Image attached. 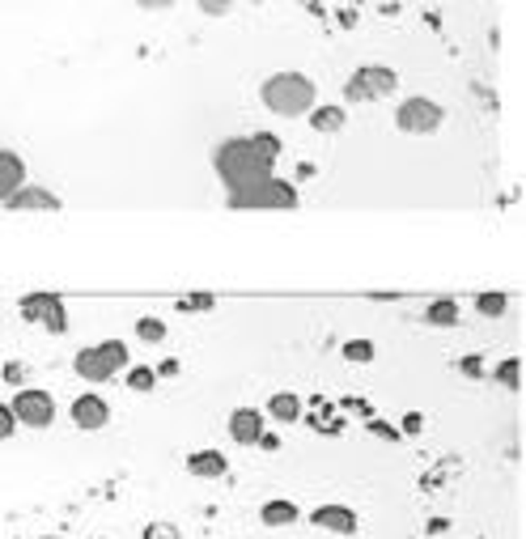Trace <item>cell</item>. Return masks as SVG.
<instances>
[{
	"label": "cell",
	"instance_id": "6da1fadb",
	"mask_svg": "<svg viewBox=\"0 0 526 539\" xmlns=\"http://www.w3.org/2000/svg\"><path fill=\"white\" fill-rule=\"evenodd\" d=\"M281 161V140L272 132H255V136H238V140H225L212 153V171L225 183V192H238V187H251L259 179H272Z\"/></svg>",
	"mask_w": 526,
	"mask_h": 539
},
{
	"label": "cell",
	"instance_id": "7a4b0ae2",
	"mask_svg": "<svg viewBox=\"0 0 526 539\" xmlns=\"http://www.w3.org/2000/svg\"><path fill=\"white\" fill-rule=\"evenodd\" d=\"M259 98L272 115H281V119H297V115H306L310 107H318V89L310 77L302 73H272L263 86H259Z\"/></svg>",
	"mask_w": 526,
	"mask_h": 539
},
{
	"label": "cell",
	"instance_id": "3957f363",
	"mask_svg": "<svg viewBox=\"0 0 526 539\" xmlns=\"http://www.w3.org/2000/svg\"><path fill=\"white\" fill-rule=\"evenodd\" d=\"M225 204L233 212H284V209H297V187L272 174V179H259L251 187L225 192Z\"/></svg>",
	"mask_w": 526,
	"mask_h": 539
},
{
	"label": "cell",
	"instance_id": "277c9868",
	"mask_svg": "<svg viewBox=\"0 0 526 539\" xmlns=\"http://www.w3.org/2000/svg\"><path fill=\"white\" fill-rule=\"evenodd\" d=\"M123 366H128V344L123 340H102V344L81 348V353L73 357L77 378H86V382H107V378H115Z\"/></svg>",
	"mask_w": 526,
	"mask_h": 539
},
{
	"label": "cell",
	"instance_id": "5b68a950",
	"mask_svg": "<svg viewBox=\"0 0 526 539\" xmlns=\"http://www.w3.org/2000/svg\"><path fill=\"white\" fill-rule=\"evenodd\" d=\"M399 89V73L387 64H361L348 81H344V102H382Z\"/></svg>",
	"mask_w": 526,
	"mask_h": 539
},
{
	"label": "cell",
	"instance_id": "8992f818",
	"mask_svg": "<svg viewBox=\"0 0 526 539\" xmlns=\"http://www.w3.org/2000/svg\"><path fill=\"white\" fill-rule=\"evenodd\" d=\"M9 408L17 425H26V430H47L56 420V399H51V391H38V387H17Z\"/></svg>",
	"mask_w": 526,
	"mask_h": 539
},
{
	"label": "cell",
	"instance_id": "52a82bcc",
	"mask_svg": "<svg viewBox=\"0 0 526 539\" xmlns=\"http://www.w3.org/2000/svg\"><path fill=\"white\" fill-rule=\"evenodd\" d=\"M441 119H446V110H441L433 98H407V102H399V110H395V128L407 132V136L438 132Z\"/></svg>",
	"mask_w": 526,
	"mask_h": 539
},
{
	"label": "cell",
	"instance_id": "ba28073f",
	"mask_svg": "<svg viewBox=\"0 0 526 539\" xmlns=\"http://www.w3.org/2000/svg\"><path fill=\"white\" fill-rule=\"evenodd\" d=\"M22 319L26 323H43L51 336H64L68 331V310L56 294H26L22 297Z\"/></svg>",
	"mask_w": 526,
	"mask_h": 539
},
{
	"label": "cell",
	"instance_id": "9c48e42d",
	"mask_svg": "<svg viewBox=\"0 0 526 539\" xmlns=\"http://www.w3.org/2000/svg\"><path fill=\"white\" fill-rule=\"evenodd\" d=\"M5 209H13V212H60L64 200L56 196V192H47V187H38V183H22L9 200H5Z\"/></svg>",
	"mask_w": 526,
	"mask_h": 539
},
{
	"label": "cell",
	"instance_id": "30bf717a",
	"mask_svg": "<svg viewBox=\"0 0 526 539\" xmlns=\"http://www.w3.org/2000/svg\"><path fill=\"white\" fill-rule=\"evenodd\" d=\"M107 420H110V404L102 399V395H77L73 399V425L77 430H107Z\"/></svg>",
	"mask_w": 526,
	"mask_h": 539
},
{
	"label": "cell",
	"instance_id": "8fae6325",
	"mask_svg": "<svg viewBox=\"0 0 526 539\" xmlns=\"http://www.w3.org/2000/svg\"><path fill=\"white\" fill-rule=\"evenodd\" d=\"M310 523L323 531H331V535H356V510H348V505H318V510H310Z\"/></svg>",
	"mask_w": 526,
	"mask_h": 539
},
{
	"label": "cell",
	"instance_id": "7c38bea8",
	"mask_svg": "<svg viewBox=\"0 0 526 539\" xmlns=\"http://www.w3.org/2000/svg\"><path fill=\"white\" fill-rule=\"evenodd\" d=\"M259 433H263V412H259V408H238V412H230V438L238 441V446H255Z\"/></svg>",
	"mask_w": 526,
	"mask_h": 539
},
{
	"label": "cell",
	"instance_id": "4fadbf2b",
	"mask_svg": "<svg viewBox=\"0 0 526 539\" xmlns=\"http://www.w3.org/2000/svg\"><path fill=\"white\" fill-rule=\"evenodd\" d=\"M26 183V161L13 149H0V204Z\"/></svg>",
	"mask_w": 526,
	"mask_h": 539
},
{
	"label": "cell",
	"instance_id": "5bb4252c",
	"mask_svg": "<svg viewBox=\"0 0 526 539\" xmlns=\"http://www.w3.org/2000/svg\"><path fill=\"white\" fill-rule=\"evenodd\" d=\"M187 472L196 480H221V476H230V463H225L221 451H196L187 459Z\"/></svg>",
	"mask_w": 526,
	"mask_h": 539
},
{
	"label": "cell",
	"instance_id": "9a60e30c",
	"mask_svg": "<svg viewBox=\"0 0 526 539\" xmlns=\"http://www.w3.org/2000/svg\"><path fill=\"white\" fill-rule=\"evenodd\" d=\"M306 115H310V128H315V132H323V136H335L344 123H348V110H344L340 102H323V107H310Z\"/></svg>",
	"mask_w": 526,
	"mask_h": 539
},
{
	"label": "cell",
	"instance_id": "2e32d148",
	"mask_svg": "<svg viewBox=\"0 0 526 539\" xmlns=\"http://www.w3.org/2000/svg\"><path fill=\"white\" fill-rule=\"evenodd\" d=\"M263 412H268L272 420H281V425H297V420H302V399H297L294 391H276Z\"/></svg>",
	"mask_w": 526,
	"mask_h": 539
},
{
	"label": "cell",
	"instance_id": "e0dca14e",
	"mask_svg": "<svg viewBox=\"0 0 526 539\" xmlns=\"http://www.w3.org/2000/svg\"><path fill=\"white\" fill-rule=\"evenodd\" d=\"M259 518H263V527H294L297 523V505L276 497V502H263L259 505Z\"/></svg>",
	"mask_w": 526,
	"mask_h": 539
},
{
	"label": "cell",
	"instance_id": "ac0fdd59",
	"mask_svg": "<svg viewBox=\"0 0 526 539\" xmlns=\"http://www.w3.org/2000/svg\"><path fill=\"white\" fill-rule=\"evenodd\" d=\"M425 319L433 323V327H454V323H459V302L441 297V302H433V306L425 310Z\"/></svg>",
	"mask_w": 526,
	"mask_h": 539
},
{
	"label": "cell",
	"instance_id": "d6986e66",
	"mask_svg": "<svg viewBox=\"0 0 526 539\" xmlns=\"http://www.w3.org/2000/svg\"><path fill=\"white\" fill-rule=\"evenodd\" d=\"M476 310L484 315V319H501L505 310H510V297H505V294H480L476 297Z\"/></svg>",
	"mask_w": 526,
	"mask_h": 539
},
{
	"label": "cell",
	"instance_id": "ffe728a7",
	"mask_svg": "<svg viewBox=\"0 0 526 539\" xmlns=\"http://www.w3.org/2000/svg\"><path fill=\"white\" fill-rule=\"evenodd\" d=\"M492 374H497V382H505L510 391H518V387H522V361H518V357H505V361L492 369Z\"/></svg>",
	"mask_w": 526,
	"mask_h": 539
},
{
	"label": "cell",
	"instance_id": "44dd1931",
	"mask_svg": "<svg viewBox=\"0 0 526 539\" xmlns=\"http://www.w3.org/2000/svg\"><path fill=\"white\" fill-rule=\"evenodd\" d=\"M128 387L140 395H149L153 387H158V374H153V366H132L128 369Z\"/></svg>",
	"mask_w": 526,
	"mask_h": 539
},
{
	"label": "cell",
	"instance_id": "7402d4cb",
	"mask_svg": "<svg viewBox=\"0 0 526 539\" xmlns=\"http://www.w3.org/2000/svg\"><path fill=\"white\" fill-rule=\"evenodd\" d=\"M136 340H145V344H161L166 340V323L161 319H136Z\"/></svg>",
	"mask_w": 526,
	"mask_h": 539
},
{
	"label": "cell",
	"instance_id": "603a6c76",
	"mask_svg": "<svg viewBox=\"0 0 526 539\" xmlns=\"http://www.w3.org/2000/svg\"><path fill=\"white\" fill-rule=\"evenodd\" d=\"M344 361H353V366H369V361H374V344H369V340H348V344H344Z\"/></svg>",
	"mask_w": 526,
	"mask_h": 539
},
{
	"label": "cell",
	"instance_id": "cb8c5ba5",
	"mask_svg": "<svg viewBox=\"0 0 526 539\" xmlns=\"http://www.w3.org/2000/svg\"><path fill=\"white\" fill-rule=\"evenodd\" d=\"M212 306H217V297H212V294H191V297L179 302V310H187V315H196V310H212Z\"/></svg>",
	"mask_w": 526,
	"mask_h": 539
},
{
	"label": "cell",
	"instance_id": "d4e9b609",
	"mask_svg": "<svg viewBox=\"0 0 526 539\" xmlns=\"http://www.w3.org/2000/svg\"><path fill=\"white\" fill-rule=\"evenodd\" d=\"M366 430L374 433V438H387V441H399V438H404V433L395 430V425H387V420H374V417L366 420Z\"/></svg>",
	"mask_w": 526,
	"mask_h": 539
},
{
	"label": "cell",
	"instance_id": "484cf974",
	"mask_svg": "<svg viewBox=\"0 0 526 539\" xmlns=\"http://www.w3.org/2000/svg\"><path fill=\"white\" fill-rule=\"evenodd\" d=\"M200 13H209V17H225L233 9V0H196Z\"/></svg>",
	"mask_w": 526,
	"mask_h": 539
},
{
	"label": "cell",
	"instance_id": "4316f807",
	"mask_svg": "<svg viewBox=\"0 0 526 539\" xmlns=\"http://www.w3.org/2000/svg\"><path fill=\"white\" fill-rule=\"evenodd\" d=\"M13 430H17V417H13L9 404H0V441H9Z\"/></svg>",
	"mask_w": 526,
	"mask_h": 539
},
{
	"label": "cell",
	"instance_id": "83f0119b",
	"mask_svg": "<svg viewBox=\"0 0 526 539\" xmlns=\"http://www.w3.org/2000/svg\"><path fill=\"white\" fill-rule=\"evenodd\" d=\"M136 5H140L145 13H170L179 0H136Z\"/></svg>",
	"mask_w": 526,
	"mask_h": 539
},
{
	"label": "cell",
	"instance_id": "f1b7e54d",
	"mask_svg": "<svg viewBox=\"0 0 526 539\" xmlns=\"http://www.w3.org/2000/svg\"><path fill=\"white\" fill-rule=\"evenodd\" d=\"M420 430H425V417H420V412H407L404 430H399V433H420Z\"/></svg>",
	"mask_w": 526,
	"mask_h": 539
},
{
	"label": "cell",
	"instance_id": "f546056e",
	"mask_svg": "<svg viewBox=\"0 0 526 539\" xmlns=\"http://www.w3.org/2000/svg\"><path fill=\"white\" fill-rule=\"evenodd\" d=\"M255 446H263V451H281V438L263 430V433H259V441H255Z\"/></svg>",
	"mask_w": 526,
	"mask_h": 539
},
{
	"label": "cell",
	"instance_id": "4dcf8cb0",
	"mask_svg": "<svg viewBox=\"0 0 526 539\" xmlns=\"http://www.w3.org/2000/svg\"><path fill=\"white\" fill-rule=\"evenodd\" d=\"M5 382L22 387V366H17V361H9V366H5Z\"/></svg>",
	"mask_w": 526,
	"mask_h": 539
},
{
	"label": "cell",
	"instance_id": "1f68e13d",
	"mask_svg": "<svg viewBox=\"0 0 526 539\" xmlns=\"http://www.w3.org/2000/svg\"><path fill=\"white\" fill-rule=\"evenodd\" d=\"M463 374L467 378H480V357H463Z\"/></svg>",
	"mask_w": 526,
	"mask_h": 539
},
{
	"label": "cell",
	"instance_id": "d6a6232c",
	"mask_svg": "<svg viewBox=\"0 0 526 539\" xmlns=\"http://www.w3.org/2000/svg\"><path fill=\"white\" fill-rule=\"evenodd\" d=\"M149 539H179L174 527H149Z\"/></svg>",
	"mask_w": 526,
	"mask_h": 539
},
{
	"label": "cell",
	"instance_id": "836d02e7",
	"mask_svg": "<svg viewBox=\"0 0 526 539\" xmlns=\"http://www.w3.org/2000/svg\"><path fill=\"white\" fill-rule=\"evenodd\" d=\"M153 374H161V378H174V374H179V361H161V369H153Z\"/></svg>",
	"mask_w": 526,
	"mask_h": 539
},
{
	"label": "cell",
	"instance_id": "e575fe53",
	"mask_svg": "<svg viewBox=\"0 0 526 539\" xmlns=\"http://www.w3.org/2000/svg\"><path fill=\"white\" fill-rule=\"evenodd\" d=\"M43 539H56V535H43Z\"/></svg>",
	"mask_w": 526,
	"mask_h": 539
}]
</instances>
